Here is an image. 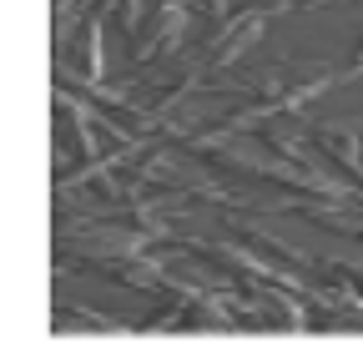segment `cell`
Wrapping results in <instances>:
<instances>
[{
	"mask_svg": "<svg viewBox=\"0 0 363 358\" xmlns=\"http://www.w3.org/2000/svg\"><path fill=\"white\" fill-rule=\"evenodd\" d=\"M177 30H182V0H152L142 30L131 35V61H152V56L172 51Z\"/></svg>",
	"mask_w": 363,
	"mask_h": 358,
	"instance_id": "1",
	"label": "cell"
},
{
	"mask_svg": "<svg viewBox=\"0 0 363 358\" xmlns=\"http://www.w3.org/2000/svg\"><path fill=\"white\" fill-rule=\"evenodd\" d=\"M101 16L106 11H91L86 21H81V40H71V46H76V71L86 76V81H101V66H106V46H101ZM66 61V56H61Z\"/></svg>",
	"mask_w": 363,
	"mask_h": 358,
	"instance_id": "2",
	"label": "cell"
},
{
	"mask_svg": "<svg viewBox=\"0 0 363 358\" xmlns=\"http://www.w3.org/2000/svg\"><path fill=\"white\" fill-rule=\"evenodd\" d=\"M56 328H96V333H131L136 323L106 318V313H91V308H61V303H56Z\"/></svg>",
	"mask_w": 363,
	"mask_h": 358,
	"instance_id": "3",
	"label": "cell"
},
{
	"mask_svg": "<svg viewBox=\"0 0 363 358\" xmlns=\"http://www.w3.org/2000/svg\"><path fill=\"white\" fill-rule=\"evenodd\" d=\"M353 76H363V35H358V46H353L348 66H343V81H353Z\"/></svg>",
	"mask_w": 363,
	"mask_h": 358,
	"instance_id": "4",
	"label": "cell"
}]
</instances>
